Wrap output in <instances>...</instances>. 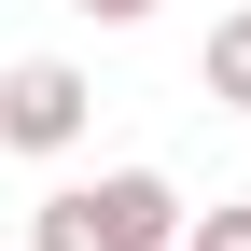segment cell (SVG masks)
I'll return each instance as SVG.
<instances>
[{
    "instance_id": "cell-4",
    "label": "cell",
    "mask_w": 251,
    "mask_h": 251,
    "mask_svg": "<svg viewBox=\"0 0 251 251\" xmlns=\"http://www.w3.org/2000/svg\"><path fill=\"white\" fill-rule=\"evenodd\" d=\"M181 251H251V209H224V196H209L196 224H181Z\"/></svg>"
},
{
    "instance_id": "cell-2",
    "label": "cell",
    "mask_w": 251,
    "mask_h": 251,
    "mask_svg": "<svg viewBox=\"0 0 251 251\" xmlns=\"http://www.w3.org/2000/svg\"><path fill=\"white\" fill-rule=\"evenodd\" d=\"M84 112H98V84H84L70 56H14V70H0V140L14 153H70Z\"/></svg>"
},
{
    "instance_id": "cell-1",
    "label": "cell",
    "mask_w": 251,
    "mask_h": 251,
    "mask_svg": "<svg viewBox=\"0 0 251 251\" xmlns=\"http://www.w3.org/2000/svg\"><path fill=\"white\" fill-rule=\"evenodd\" d=\"M181 181L168 168H98V181H56L42 224H28V251H181Z\"/></svg>"
},
{
    "instance_id": "cell-3",
    "label": "cell",
    "mask_w": 251,
    "mask_h": 251,
    "mask_svg": "<svg viewBox=\"0 0 251 251\" xmlns=\"http://www.w3.org/2000/svg\"><path fill=\"white\" fill-rule=\"evenodd\" d=\"M196 84L251 112V14H224V28H209V56H196Z\"/></svg>"
},
{
    "instance_id": "cell-5",
    "label": "cell",
    "mask_w": 251,
    "mask_h": 251,
    "mask_svg": "<svg viewBox=\"0 0 251 251\" xmlns=\"http://www.w3.org/2000/svg\"><path fill=\"white\" fill-rule=\"evenodd\" d=\"M70 14H98V28H140V14H153V0H70Z\"/></svg>"
}]
</instances>
